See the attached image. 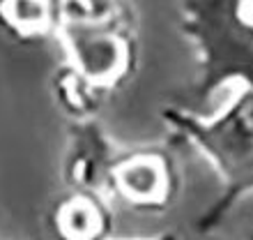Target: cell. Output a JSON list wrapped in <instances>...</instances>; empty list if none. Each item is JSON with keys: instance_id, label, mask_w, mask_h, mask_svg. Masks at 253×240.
<instances>
[{"instance_id": "obj_1", "label": "cell", "mask_w": 253, "mask_h": 240, "mask_svg": "<svg viewBox=\"0 0 253 240\" xmlns=\"http://www.w3.org/2000/svg\"><path fill=\"white\" fill-rule=\"evenodd\" d=\"M161 120L180 139L198 148L219 174V196L196 220L198 234H212L253 194V90L237 88L212 116H200L182 107H164Z\"/></svg>"}, {"instance_id": "obj_2", "label": "cell", "mask_w": 253, "mask_h": 240, "mask_svg": "<svg viewBox=\"0 0 253 240\" xmlns=\"http://www.w3.org/2000/svg\"><path fill=\"white\" fill-rule=\"evenodd\" d=\"M55 40L65 65L108 97L138 69V30L125 0H58Z\"/></svg>"}, {"instance_id": "obj_3", "label": "cell", "mask_w": 253, "mask_h": 240, "mask_svg": "<svg viewBox=\"0 0 253 240\" xmlns=\"http://www.w3.org/2000/svg\"><path fill=\"white\" fill-rule=\"evenodd\" d=\"M180 30L196 49V95L226 86L253 90V0H182Z\"/></svg>"}, {"instance_id": "obj_4", "label": "cell", "mask_w": 253, "mask_h": 240, "mask_svg": "<svg viewBox=\"0 0 253 240\" xmlns=\"http://www.w3.org/2000/svg\"><path fill=\"white\" fill-rule=\"evenodd\" d=\"M106 194L133 213H166L182 194L180 164L164 148L120 150L108 174Z\"/></svg>"}, {"instance_id": "obj_5", "label": "cell", "mask_w": 253, "mask_h": 240, "mask_svg": "<svg viewBox=\"0 0 253 240\" xmlns=\"http://www.w3.org/2000/svg\"><path fill=\"white\" fill-rule=\"evenodd\" d=\"M120 150H115L106 129L90 120H72L67 125V141L62 153V182L67 189L104 192L108 174Z\"/></svg>"}, {"instance_id": "obj_6", "label": "cell", "mask_w": 253, "mask_h": 240, "mask_svg": "<svg viewBox=\"0 0 253 240\" xmlns=\"http://www.w3.org/2000/svg\"><path fill=\"white\" fill-rule=\"evenodd\" d=\"M108 194L67 189L51 206L48 227L55 240H108L113 234V210Z\"/></svg>"}, {"instance_id": "obj_7", "label": "cell", "mask_w": 253, "mask_h": 240, "mask_svg": "<svg viewBox=\"0 0 253 240\" xmlns=\"http://www.w3.org/2000/svg\"><path fill=\"white\" fill-rule=\"evenodd\" d=\"M0 30L19 44L55 37L58 0H0Z\"/></svg>"}, {"instance_id": "obj_8", "label": "cell", "mask_w": 253, "mask_h": 240, "mask_svg": "<svg viewBox=\"0 0 253 240\" xmlns=\"http://www.w3.org/2000/svg\"><path fill=\"white\" fill-rule=\"evenodd\" d=\"M51 95L67 120H90L108 102V95L94 88L69 65H60L51 76Z\"/></svg>"}, {"instance_id": "obj_9", "label": "cell", "mask_w": 253, "mask_h": 240, "mask_svg": "<svg viewBox=\"0 0 253 240\" xmlns=\"http://www.w3.org/2000/svg\"><path fill=\"white\" fill-rule=\"evenodd\" d=\"M136 240H180V238H177V234H159L154 238H136Z\"/></svg>"}, {"instance_id": "obj_10", "label": "cell", "mask_w": 253, "mask_h": 240, "mask_svg": "<svg viewBox=\"0 0 253 240\" xmlns=\"http://www.w3.org/2000/svg\"><path fill=\"white\" fill-rule=\"evenodd\" d=\"M251 240H253V238H251Z\"/></svg>"}]
</instances>
